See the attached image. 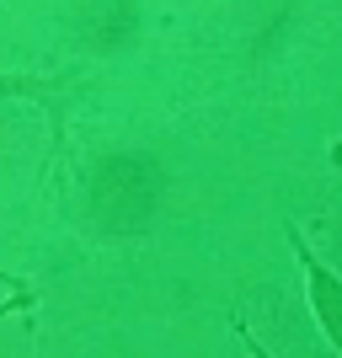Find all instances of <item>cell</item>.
Segmentation results:
<instances>
[{
	"label": "cell",
	"mask_w": 342,
	"mask_h": 358,
	"mask_svg": "<svg viewBox=\"0 0 342 358\" xmlns=\"http://www.w3.org/2000/svg\"><path fill=\"white\" fill-rule=\"evenodd\" d=\"M289 246H294V262L305 268V305H311L315 327H321V343L342 353V278L315 257V246L305 241L299 224H289Z\"/></svg>",
	"instance_id": "obj_1"
},
{
	"label": "cell",
	"mask_w": 342,
	"mask_h": 358,
	"mask_svg": "<svg viewBox=\"0 0 342 358\" xmlns=\"http://www.w3.org/2000/svg\"><path fill=\"white\" fill-rule=\"evenodd\" d=\"M54 80L48 75H27V70H0V102H16V96H48Z\"/></svg>",
	"instance_id": "obj_2"
}]
</instances>
